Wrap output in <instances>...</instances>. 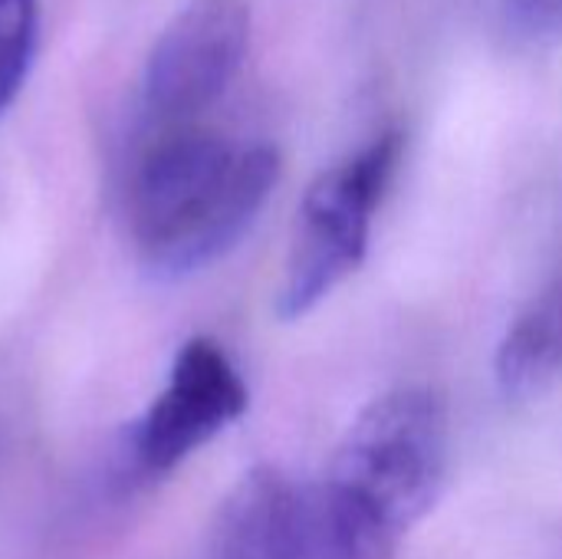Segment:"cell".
Instances as JSON below:
<instances>
[{
  "label": "cell",
  "instance_id": "obj_1",
  "mask_svg": "<svg viewBox=\"0 0 562 559\" xmlns=\"http://www.w3.org/2000/svg\"><path fill=\"white\" fill-rule=\"evenodd\" d=\"M280 181L273 145H234L201 125L158 128L128 178V227L155 277L178 280L231 254Z\"/></svg>",
  "mask_w": 562,
  "mask_h": 559
},
{
  "label": "cell",
  "instance_id": "obj_2",
  "mask_svg": "<svg viewBox=\"0 0 562 559\" xmlns=\"http://www.w3.org/2000/svg\"><path fill=\"white\" fill-rule=\"evenodd\" d=\"M448 402L431 385H398L349 425L326 484L398 540L435 507L448 474Z\"/></svg>",
  "mask_w": 562,
  "mask_h": 559
},
{
  "label": "cell",
  "instance_id": "obj_3",
  "mask_svg": "<svg viewBox=\"0 0 562 559\" xmlns=\"http://www.w3.org/2000/svg\"><path fill=\"white\" fill-rule=\"evenodd\" d=\"M402 145V132H382L306 188L277 293L280 320L316 310L366 260L372 217L392 185Z\"/></svg>",
  "mask_w": 562,
  "mask_h": 559
},
{
  "label": "cell",
  "instance_id": "obj_4",
  "mask_svg": "<svg viewBox=\"0 0 562 559\" xmlns=\"http://www.w3.org/2000/svg\"><path fill=\"white\" fill-rule=\"evenodd\" d=\"M247 0H191L155 40L145 76L142 109L155 128L194 125L237 79L250 49Z\"/></svg>",
  "mask_w": 562,
  "mask_h": 559
},
{
  "label": "cell",
  "instance_id": "obj_5",
  "mask_svg": "<svg viewBox=\"0 0 562 559\" xmlns=\"http://www.w3.org/2000/svg\"><path fill=\"white\" fill-rule=\"evenodd\" d=\"M247 412V385L211 339L181 346L168 385L135 432V461L148 474H168L217 432Z\"/></svg>",
  "mask_w": 562,
  "mask_h": 559
},
{
  "label": "cell",
  "instance_id": "obj_6",
  "mask_svg": "<svg viewBox=\"0 0 562 559\" xmlns=\"http://www.w3.org/2000/svg\"><path fill=\"white\" fill-rule=\"evenodd\" d=\"M303 491L277 468H254L231 491L214 527V559H296Z\"/></svg>",
  "mask_w": 562,
  "mask_h": 559
},
{
  "label": "cell",
  "instance_id": "obj_7",
  "mask_svg": "<svg viewBox=\"0 0 562 559\" xmlns=\"http://www.w3.org/2000/svg\"><path fill=\"white\" fill-rule=\"evenodd\" d=\"M497 385L507 399H537L562 379V260L517 313L494 359Z\"/></svg>",
  "mask_w": 562,
  "mask_h": 559
},
{
  "label": "cell",
  "instance_id": "obj_8",
  "mask_svg": "<svg viewBox=\"0 0 562 559\" xmlns=\"http://www.w3.org/2000/svg\"><path fill=\"white\" fill-rule=\"evenodd\" d=\"M40 49V3L0 0V115L20 96Z\"/></svg>",
  "mask_w": 562,
  "mask_h": 559
},
{
  "label": "cell",
  "instance_id": "obj_9",
  "mask_svg": "<svg viewBox=\"0 0 562 559\" xmlns=\"http://www.w3.org/2000/svg\"><path fill=\"white\" fill-rule=\"evenodd\" d=\"M507 13L527 36L562 33V0H507Z\"/></svg>",
  "mask_w": 562,
  "mask_h": 559
}]
</instances>
